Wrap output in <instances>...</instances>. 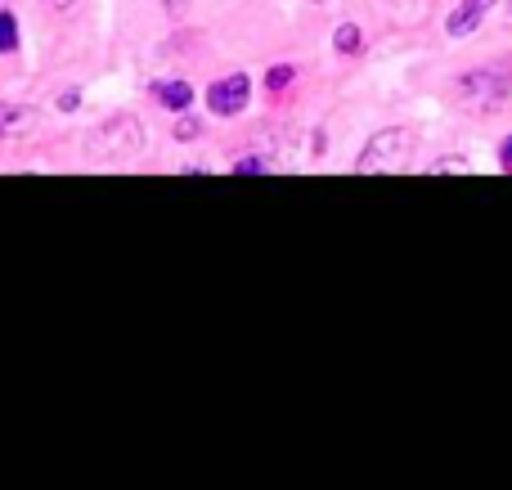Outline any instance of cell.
<instances>
[{
    "instance_id": "cell-1",
    "label": "cell",
    "mask_w": 512,
    "mask_h": 490,
    "mask_svg": "<svg viewBox=\"0 0 512 490\" xmlns=\"http://www.w3.org/2000/svg\"><path fill=\"white\" fill-rule=\"evenodd\" d=\"M454 95H459L468 108H499L512 95V63L499 59V63H481V68L463 72Z\"/></svg>"
},
{
    "instance_id": "cell-2",
    "label": "cell",
    "mask_w": 512,
    "mask_h": 490,
    "mask_svg": "<svg viewBox=\"0 0 512 490\" xmlns=\"http://www.w3.org/2000/svg\"><path fill=\"white\" fill-rule=\"evenodd\" d=\"M409 149H414V135L405 126H387V131H378L364 144L355 171H400L409 162Z\"/></svg>"
},
{
    "instance_id": "cell-3",
    "label": "cell",
    "mask_w": 512,
    "mask_h": 490,
    "mask_svg": "<svg viewBox=\"0 0 512 490\" xmlns=\"http://www.w3.org/2000/svg\"><path fill=\"white\" fill-rule=\"evenodd\" d=\"M86 144L95 158H131V153H144V126L135 117H108Z\"/></svg>"
},
{
    "instance_id": "cell-4",
    "label": "cell",
    "mask_w": 512,
    "mask_h": 490,
    "mask_svg": "<svg viewBox=\"0 0 512 490\" xmlns=\"http://www.w3.org/2000/svg\"><path fill=\"white\" fill-rule=\"evenodd\" d=\"M248 99H252L248 72H230V77L212 81V90H207V108H212L216 117H239L243 108H248Z\"/></svg>"
},
{
    "instance_id": "cell-5",
    "label": "cell",
    "mask_w": 512,
    "mask_h": 490,
    "mask_svg": "<svg viewBox=\"0 0 512 490\" xmlns=\"http://www.w3.org/2000/svg\"><path fill=\"white\" fill-rule=\"evenodd\" d=\"M490 9H495V0H463V5L445 18V32H450V36H472Z\"/></svg>"
},
{
    "instance_id": "cell-6",
    "label": "cell",
    "mask_w": 512,
    "mask_h": 490,
    "mask_svg": "<svg viewBox=\"0 0 512 490\" xmlns=\"http://www.w3.org/2000/svg\"><path fill=\"white\" fill-rule=\"evenodd\" d=\"M36 131V108H18V104H0V140Z\"/></svg>"
},
{
    "instance_id": "cell-7",
    "label": "cell",
    "mask_w": 512,
    "mask_h": 490,
    "mask_svg": "<svg viewBox=\"0 0 512 490\" xmlns=\"http://www.w3.org/2000/svg\"><path fill=\"white\" fill-rule=\"evenodd\" d=\"M153 95H158L162 108H176V113H185L189 99H194V90H189V81H158V86H153Z\"/></svg>"
},
{
    "instance_id": "cell-8",
    "label": "cell",
    "mask_w": 512,
    "mask_h": 490,
    "mask_svg": "<svg viewBox=\"0 0 512 490\" xmlns=\"http://www.w3.org/2000/svg\"><path fill=\"white\" fill-rule=\"evenodd\" d=\"M333 45H337V54H360V50H364L360 27H355V23H342V27L333 32Z\"/></svg>"
},
{
    "instance_id": "cell-9",
    "label": "cell",
    "mask_w": 512,
    "mask_h": 490,
    "mask_svg": "<svg viewBox=\"0 0 512 490\" xmlns=\"http://www.w3.org/2000/svg\"><path fill=\"white\" fill-rule=\"evenodd\" d=\"M18 50V18L9 9H0V54H14Z\"/></svg>"
},
{
    "instance_id": "cell-10",
    "label": "cell",
    "mask_w": 512,
    "mask_h": 490,
    "mask_svg": "<svg viewBox=\"0 0 512 490\" xmlns=\"http://www.w3.org/2000/svg\"><path fill=\"white\" fill-rule=\"evenodd\" d=\"M292 77H297V72H292L288 63H274V68L265 72V86H270L274 95H279V90H288V86H292Z\"/></svg>"
},
{
    "instance_id": "cell-11",
    "label": "cell",
    "mask_w": 512,
    "mask_h": 490,
    "mask_svg": "<svg viewBox=\"0 0 512 490\" xmlns=\"http://www.w3.org/2000/svg\"><path fill=\"white\" fill-rule=\"evenodd\" d=\"M234 171H239V176H256V171H265V162L261 158H239L234 162Z\"/></svg>"
},
{
    "instance_id": "cell-12",
    "label": "cell",
    "mask_w": 512,
    "mask_h": 490,
    "mask_svg": "<svg viewBox=\"0 0 512 490\" xmlns=\"http://www.w3.org/2000/svg\"><path fill=\"white\" fill-rule=\"evenodd\" d=\"M198 131H203V126H198L194 117H185V122H176V135H180V140H194Z\"/></svg>"
},
{
    "instance_id": "cell-13",
    "label": "cell",
    "mask_w": 512,
    "mask_h": 490,
    "mask_svg": "<svg viewBox=\"0 0 512 490\" xmlns=\"http://www.w3.org/2000/svg\"><path fill=\"white\" fill-rule=\"evenodd\" d=\"M77 104H81V90H63V95H59V108H63V113H72Z\"/></svg>"
},
{
    "instance_id": "cell-14",
    "label": "cell",
    "mask_w": 512,
    "mask_h": 490,
    "mask_svg": "<svg viewBox=\"0 0 512 490\" xmlns=\"http://www.w3.org/2000/svg\"><path fill=\"white\" fill-rule=\"evenodd\" d=\"M499 162H504V167L512 171V135H508V140H504V144H499Z\"/></svg>"
},
{
    "instance_id": "cell-15",
    "label": "cell",
    "mask_w": 512,
    "mask_h": 490,
    "mask_svg": "<svg viewBox=\"0 0 512 490\" xmlns=\"http://www.w3.org/2000/svg\"><path fill=\"white\" fill-rule=\"evenodd\" d=\"M50 9H68V5H77V0H45Z\"/></svg>"
},
{
    "instance_id": "cell-16",
    "label": "cell",
    "mask_w": 512,
    "mask_h": 490,
    "mask_svg": "<svg viewBox=\"0 0 512 490\" xmlns=\"http://www.w3.org/2000/svg\"><path fill=\"white\" fill-rule=\"evenodd\" d=\"M508 18H512V0H508Z\"/></svg>"
},
{
    "instance_id": "cell-17",
    "label": "cell",
    "mask_w": 512,
    "mask_h": 490,
    "mask_svg": "<svg viewBox=\"0 0 512 490\" xmlns=\"http://www.w3.org/2000/svg\"><path fill=\"white\" fill-rule=\"evenodd\" d=\"M315 5H319V0H315Z\"/></svg>"
}]
</instances>
